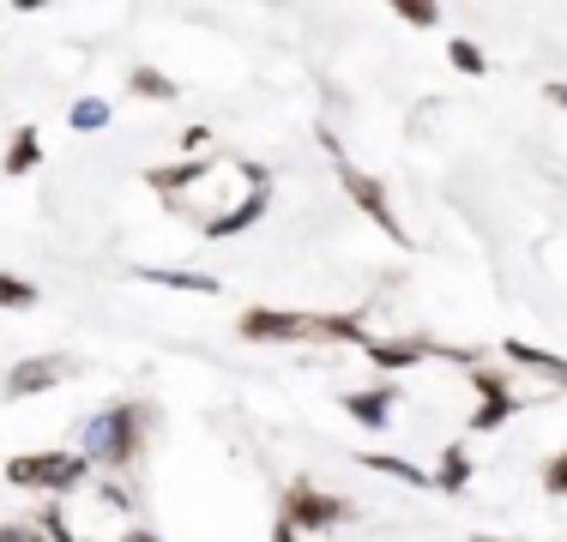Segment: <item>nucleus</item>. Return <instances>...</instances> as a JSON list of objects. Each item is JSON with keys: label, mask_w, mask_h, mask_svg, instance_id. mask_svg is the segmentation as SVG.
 <instances>
[{"label": "nucleus", "mask_w": 567, "mask_h": 542, "mask_svg": "<svg viewBox=\"0 0 567 542\" xmlns=\"http://www.w3.org/2000/svg\"><path fill=\"white\" fill-rule=\"evenodd\" d=\"M145 423H152V410L133 404V398L85 416V423H79V458H85V465H103V470H133L145 452Z\"/></svg>", "instance_id": "nucleus-1"}, {"label": "nucleus", "mask_w": 567, "mask_h": 542, "mask_svg": "<svg viewBox=\"0 0 567 542\" xmlns=\"http://www.w3.org/2000/svg\"><path fill=\"white\" fill-rule=\"evenodd\" d=\"M85 477H91V465L79 452H19V458H7V482L24 488V494L66 500Z\"/></svg>", "instance_id": "nucleus-2"}, {"label": "nucleus", "mask_w": 567, "mask_h": 542, "mask_svg": "<svg viewBox=\"0 0 567 542\" xmlns=\"http://www.w3.org/2000/svg\"><path fill=\"white\" fill-rule=\"evenodd\" d=\"M332 169H339V187L350 194V206H357L362 217H369L374 229H381L393 248H411V236H404V223L393 217V199H386V187L374 181L369 169H357V163H344V157H332Z\"/></svg>", "instance_id": "nucleus-3"}, {"label": "nucleus", "mask_w": 567, "mask_h": 542, "mask_svg": "<svg viewBox=\"0 0 567 542\" xmlns=\"http://www.w3.org/2000/svg\"><path fill=\"white\" fill-rule=\"evenodd\" d=\"M278 519L290 524L296 536H302V531H332V524H344V519H350V507H344L339 494H327V488H315L308 477H296L290 488H284Z\"/></svg>", "instance_id": "nucleus-4"}, {"label": "nucleus", "mask_w": 567, "mask_h": 542, "mask_svg": "<svg viewBox=\"0 0 567 542\" xmlns=\"http://www.w3.org/2000/svg\"><path fill=\"white\" fill-rule=\"evenodd\" d=\"M471 386H477V410H471V434H495L502 423H513V416L525 410V392L507 386V374L495 368H471Z\"/></svg>", "instance_id": "nucleus-5"}, {"label": "nucleus", "mask_w": 567, "mask_h": 542, "mask_svg": "<svg viewBox=\"0 0 567 542\" xmlns=\"http://www.w3.org/2000/svg\"><path fill=\"white\" fill-rule=\"evenodd\" d=\"M241 344H308V314H284V308H248L236 320Z\"/></svg>", "instance_id": "nucleus-6"}, {"label": "nucleus", "mask_w": 567, "mask_h": 542, "mask_svg": "<svg viewBox=\"0 0 567 542\" xmlns=\"http://www.w3.org/2000/svg\"><path fill=\"white\" fill-rule=\"evenodd\" d=\"M393 404H399V379H374V386L339 392V410H344L357 428H374V434L393 428Z\"/></svg>", "instance_id": "nucleus-7"}, {"label": "nucleus", "mask_w": 567, "mask_h": 542, "mask_svg": "<svg viewBox=\"0 0 567 542\" xmlns=\"http://www.w3.org/2000/svg\"><path fill=\"white\" fill-rule=\"evenodd\" d=\"M61 374H73L66 356H24V362H12V374H7V398L19 404V398H37V392H55Z\"/></svg>", "instance_id": "nucleus-8"}, {"label": "nucleus", "mask_w": 567, "mask_h": 542, "mask_svg": "<svg viewBox=\"0 0 567 542\" xmlns=\"http://www.w3.org/2000/svg\"><path fill=\"white\" fill-rule=\"evenodd\" d=\"M266 206H272V175H266L254 194H241V199H229V206L206 223V241H224V236H241V229H254L266 217Z\"/></svg>", "instance_id": "nucleus-9"}, {"label": "nucleus", "mask_w": 567, "mask_h": 542, "mask_svg": "<svg viewBox=\"0 0 567 542\" xmlns=\"http://www.w3.org/2000/svg\"><path fill=\"white\" fill-rule=\"evenodd\" d=\"M140 283H164V290H187V295H218L224 283L212 271H182V265H133Z\"/></svg>", "instance_id": "nucleus-10"}, {"label": "nucleus", "mask_w": 567, "mask_h": 542, "mask_svg": "<svg viewBox=\"0 0 567 542\" xmlns=\"http://www.w3.org/2000/svg\"><path fill=\"white\" fill-rule=\"evenodd\" d=\"M37 169H43V133L19 127L7 145V157H0V175H7V181H24V175H37Z\"/></svg>", "instance_id": "nucleus-11"}, {"label": "nucleus", "mask_w": 567, "mask_h": 542, "mask_svg": "<svg viewBox=\"0 0 567 542\" xmlns=\"http://www.w3.org/2000/svg\"><path fill=\"white\" fill-rule=\"evenodd\" d=\"M471 477H477V465H471V446L453 440L447 452H441V465H435V488H441V494H465Z\"/></svg>", "instance_id": "nucleus-12"}, {"label": "nucleus", "mask_w": 567, "mask_h": 542, "mask_svg": "<svg viewBox=\"0 0 567 542\" xmlns=\"http://www.w3.org/2000/svg\"><path fill=\"white\" fill-rule=\"evenodd\" d=\"M357 465L362 470H381V477H399L404 488H435V470L411 465V458H393V452H362Z\"/></svg>", "instance_id": "nucleus-13"}, {"label": "nucleus", "mask_w": 567, "mask_h": 542, "mask_svg": "<svg viewBox=\"0 0 567 542\" xmlns=\"http://www.w3.org/2000/svg\"><path fill=\"white\" fill-rule=\"evenodd\" d=\"M507 362H519V368H537V374H549L556 386H567V362L561 356H549V350H537V344H525V337H507Z\"/></svg>", "instance_id": "nucleus-14"}, {"label": "nucleus", "mask_w": 567, "mask_h": 542, "mask_svg": "<svg viewBox=\"0 0 567 542\" xmlns=\"http://www.w3.org/2000/svg\"><path fill=\"white\" fill-rule=\"evenodd\" d=\"M127 91H133V97H145V103H175V79L157 73V66H133Z\"/></svg>", "instance_id": "nucleus-15"}, {"label": "nucleus", "mask_w": 567, "mask_h": 542, "mask_svg": "<svg viewBox=\"0 0 567 542\" xmlns=\"http://www.w3.org/2000/svg\"><path fill=\"white\" fill-rule=\"evenodd\" d=\"M37 302H43V290H37L31 278H19V271H0V308H12V314H31Z\"/></svg>", "instance_id": "nucleus-16"}, {"label": "nucleus", "mask_w": 567, "mask_h": 542, "mask_svg": "<svg viewBox=\"0 0 567 542\" xmlns=\"http://www.w3.org/2000/svg\"><path fill=\"white\" fill-rule=\"evenodd\" d=\"M447 61H453V73H465V79H483V73H489V54L471 43V37H447Z\"/></svg>", "instance_id": "nucleus-17"}, {"label": "nucleus", "mask_w": 567, "mask_h": 542, "mask_svg": "<svg viewBox=\"0 0 567 542\" xmlns=\"http://www.w3.org/2000/svg\"><path fill=\"white\" fill-rule=\"evenodd\" d=\"M66 121H73V133H103V127H110V103H103V97H79L73 108H66Z\"/></svg>", "instance_id": "nucleus-18"}, {"label": "nucleus", "mask_w": 567, "mask_h": 542, "mask_svg": "<svg viewBox=\"0 0 567 542\" xmlns=\"http://www.w3.org/2000/svg\"><path fill=\"white\" fill-rule=\"evenodd\" d=\"M399 19L404 24H416V31H435V24H441V7H435V0H399Z\"/></svg>", "instance_id": "nucleus-19"}, {"label": "nucleus", "mask_w": 567, "mask_h": 542, "mask_svg": "<svg viewBox=\"0 0 567 542\" xmlns=\"http://www.w3.org/2000/svg\"><path fill=\"white\" fill-rule=\"evenodd\" d=\"M37 536H49V542H79L73 531H66V519H61V507H43V512H37Z\"/></svg>", "instance_id": "nucleus-20"}, {"label": "nucleus", "mask_w": 567, "mask_h": 542, "mask_svg": "<svg viewBox=\"0 0 567 542\" xmlns=\"http://www.w3.org/2000/svg\"><path fill=\"white\" fill-rule=\"evenodd\" d=\"M544 494H549V500H567V452H556V458L544 465Z\"/></svg>", "instance_id": "nucleus-21"}, {"label": "nucleus", "mask_w": 567, "mask_h": 542, "mask_svg": "<svg viewBox=\"0 0 567 542\" xmlns=\"http://www.w3.org/2000/svg\"><path fill=\"white\" fill-rule=\"evenodd\" d=\"M187 152L206 157V152H212V127H187V133H182V157H187Z\"/></svg>", "instance_id": "nucleus-22"}, {"label": "nucleus", "mask_w": 567, "mask_h": 542, "mask_svg": "<svg viewBox=\"0 0 567 542\" xmlns=\"http://www.w3.org/2000/svg\"><path fill=\"white\" fill-rule=\"evenodd\" d=\"M0 542H43V536H37L31 519H19V524H0Z\"/></svg>", "instance_id": "nucleus-23"}, {"label": "nucleus", "mask_w": 567, "mask_h": 542, "mask_svg": "<svg viewBox=\"0 0 567 542\" xmlns=\"http://www.w3.org/2000/svg\"><path fill=\"white\" fill-rule=\"evenodd\" d=\"M544 97L556 103V108H567V79H556V85H544Z\"/></svg>", "instance_id": "nucleus-24"}, {"label": "nucleus", "mask_w": 567, "mask_h": 542, "mask_svg": "<svg viewBox=\"0 0 567 542\" xmlns=\"http://www.w3.org/2000/svg\"><path fill=\"white\" fill-rule=\"evenodd\" d=\"M272 542H302V536H296V531H290V524H284V519H278V524H272Z\"/></svg>", "instance_id": "nucleus-25"}, {"label": "nucleus", "mask_w": 567, "mask_h": 542, "mask_svg": "<svg viewBox=\"0 0 567 542\" xmlns=\"http://www.w3.org/2000/svg\"><path fill=\"white\" fill-rule=\"evenodd\" d=\"M127 542H157V531H127Z\"/></svg>", "instance_id": "nucleus-26"}, {"label": "nucleus", "mask_w": 567, "mask_h": 542, "mask_svg": "<svg viewBox=\"0 0 567 542\" xmlns=\"http://www.w3.org/2000/svg\"><path fill=\"white\" fill-rule=\"evenodd\" d=\"M483 542H489V536H483Z\"/></svg>", "instance_id": "nucleus-27"}]
</instances>
